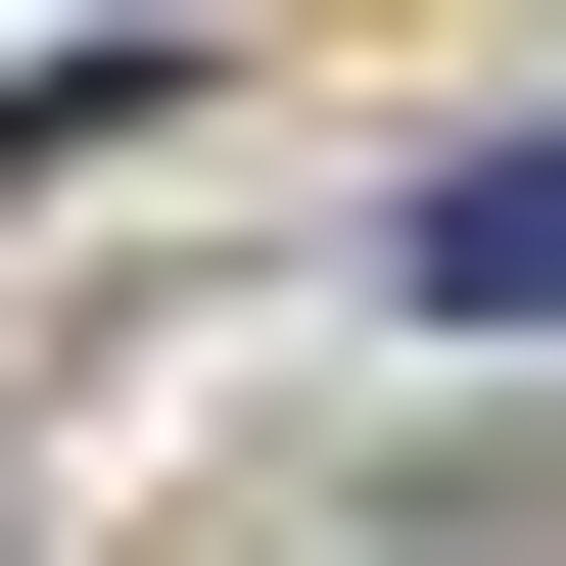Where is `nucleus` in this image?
<instances>
[{
  "mask_svg": "<svg viewBox=\"0 0 566 566\" xmlns=\"http://www.w3.org/2000/svg\"><path fill=\"white\" fill-rule=\"evenodd\" d=\"M424 331H566V95H520V142H424Z\"/></svg>",
  "mask_w": 566,
  "mask_h": 566,
  "instance_id": "nucleus-1",
  "label": "nucleus"
}]
</instances>
